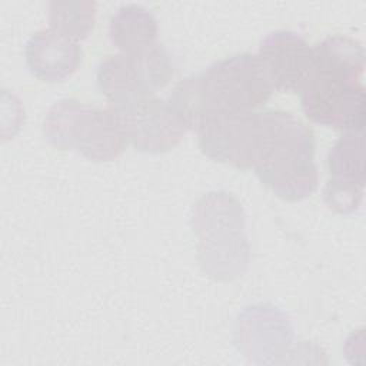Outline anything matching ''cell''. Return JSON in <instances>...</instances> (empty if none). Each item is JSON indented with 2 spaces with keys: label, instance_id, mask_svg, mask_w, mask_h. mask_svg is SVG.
<instances>
[{
  "label": "cell",
  "instance_id": "2",
  "mask_svg": "<svg viewBox=\"0 0 366 366\" xmlns=\"http://www.w3.org/2000/svg\"><path fill=\"white\" fill-rule=\"evenodd\" d=\"M273 92L274 87L257 53H239L179 81L169 100L189 130H194L213 113L256 110Z\"/></svg>",
  "mask_w": 366,
  "mask_h": 366
},
{
  "label": "cell",
  "instance_id": "4",
  "mask_svg": "<svg viewBox=\"0 0 366 366\" xmlns=\"http://www.w3.org/2000/svg\"><path fill=\"white\" fill-rule=\"evenodd\" d=\"M244 217L240 202L227 192H210L193 206L190 227L199 237L197 259L209 277L229 282L246 272L250 246Z\"/></svg>",
  "mask_w": 366,
  "mask_h": 366
},
{
  "label": "cell",
  "instance_id": "5",
  "mask_svg": "<svg viewBox=\"0 0 366 366\" xmlns=\"http://www.w3.org/2000/svg\"><path fill=\"white\" fill-rule=\"evenodd\" d=\"M43 136L54 147L76 150L96 163L117 159L129 144L114 109H94L74 99H63L49 109Z\"/></svg>",
  "mask_w": 366,
  "mask_h": 366
},
{
  "label": "cell",
  "instance_id": "7",
  "mask_svg": "<svg viewBox=\"0 0 366 366\" xmlns=\"http://www.w3.org/2000/svg\"><path fill=\"white\" fill-rule=\"evenodd\" d=\"M194 132L207 157L239 169L253 167L259 142V112L213 113Z\"/></svg>",
  "mask_w": 366,
  "mask_h": 366
},
{
  "label": "cell",
  "instance_id": "11",
  "mask_svg": "<svg viewBox=\"0 0 366 366\" xmlns=\"http://www.w3.org/2000/svg\"><path fill=\"white\" fill-rule=\"evenodd\" d=\"M30 73L41 81H61L80 66L83 50L80 44L53 29H41L30 36L24 47Z\"/></svg>",
  "mask_w": 366,
  "mask_h": 366
},
{
  "label": "cell",
  "instance_id": "9",
  "mask_svg": "<svg viewBox=\"0 0 366 366\" xmlns=\"http://www.w3.org/2000/svg\"><path fill=\"white\" fill-rule=\"evenodd\" d=\"M293 327L287 315L270 303L244 307L234 323L237 349L256 363H276L287 353Z\"/></svg>",
  "mask_w": 366,
  "mask_h": 366
},
{
  "label": "cell",
  "instance_id": "13",
  "mask_svg": "<svg viewBox=\"0 0 366 366\" xmlns=\"http://www.w3.org/2000/svg\"><path fill=\"white\" fill-rule=\"evenodd\" d=\"M330 182L365 187V134L343 132L327 153Z\"/></svg>",
  "mask_w": 366,
  "mask_h": 366
},
{
  "label": "cell",
  "instance_id": "1",
  "mask_svg": "<svg viewBox=\"0 0 366 366\" xmlns=\"http://www.w3.org/2000/svg\"><path fill=\"white\" fill-rule=\"evenodd\" d=\"M363 44L349 36H329L312 46V67L302 89L306 117L342 132H363L365 87Z\"/></svg>",
  "mask_w": 366,
  "mask_h": 366
},
{
  "label": "cell",
  "instance_id": "6",
  "mask_svg": "<svg viewBox=\"0 0 366 366\" xmlns=\"http://www.w3.org/2000/svg\"><path fill=\"white\" fill-rule=\"evenodd\" d=\"M174 74L172 54L162 43L103 59L96 71L99 92L113 109H124L163 89Z\"/></svg>",
  "mask_w": 366,
  "mask_h": 366
},
{
  "label": "cell",
  "instance_id": "15",
  "mask_svg": "<svg viewBox=\"0 0 366 366\" xmlns=\"http://www.w3.org/2000/svg\"><path fill=\"white\" fill-rule=\"evenodd\" d=\"M363 189L356 186H346L327 180L323 194L329 209L340 214H350L356 212L363 199Z\"/></svg>",
  "mask_w": 366,
  "mask_h": 366
},
{
  "label": "cell",
  "instance_id": "14",
  "mask_svg": "<svg viewBox=\"0 0 366 366\" xmlns=\"http://www.w3.org/2000/svg\"><path fill=\"white\" fill-rule=\"evenodd\" d=\"M50 29L79 41L86 39L96 23V3L89 0H69L49 3Z\"/></svg>",
  "mask_w": 366,
  "mask_h": 366
},
{
  "label": "cell",
  "instance_id": "12",
  "mask_svg": "<svg viewBox=\"0 0 366 366\" xmlns=\"http://www.w3.org/2000/svg\"><path fill=\"white\" fill-rule=\"evenodd\" d=\"M157 21L143 6H122L109 21V39L122 53L142 51L157 43Z\"/></svg>",
  "mask_w": 366,
  "mask_h": 366
},
{
  "label": "cell",
  "instance_id": "8",
  "mask_svg": "<svg viewBox=\"0 0 366 366\" xmlns=\"http://www.w3.org/2000/svg\"><path fill=\"white\" fill-rule=\"evenodd\" d=\"M114 110L123 122L129 143L143 153L169 152L180 143L189 130L184 119L169 99L152 96Z\"/></svg>",
  "mask_w": 366,
  "mask_h": 366
},
{
  "label": "cell",
  "instance_id": "3",
  "mask_svg": "<svg viewBox=\"0 0 366 366\" xmlns=\"http://www.w3.org/2000/svg\"><path fill=\"white\" fill-rule=\"evenodd\" d=\"M315 147L313 130L292 113L259 112V142L253 169L259 180L277 197L297 202L317 189Z\"/></svg>",
  "mask_w": 366,
  "mask_h": 366
},
{
  "label": "cell",
  "instance_id": "10",
  "mask_svg": "<svg viewBox=\"0 0 366 366\" xmlns=\"http://www.w3.org/2000/svg\"><path fill=\"white\" fill-rule=\"evenodd\" d=\"M257 56L274 92H302L312 67V46L299 33L290 30L267 33L260 41Z\"/></svg>",
  "mask_w": 366,
  "mask_h": 366
}]
</instances>
